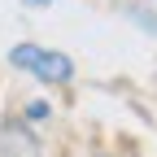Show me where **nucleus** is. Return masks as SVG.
Listing matches in <instances>:
<instances>
[{
    "mask_svg": "<svg viewBox=\"0 0 157 157\" xmlns=\"http://www.w3.org/2000/svg\"><path fill=\"white\" fill-rule=\"evenodd\" d=\"M26 5H52V0H26Z\"/></svg>",
    "mask_w": 157,
    "mask_h": 157,
    "instance_id": "nucleus-2",
    "label": "nucleus"
},
{
    "mask_svg": "<svg viewBox=\"0 0 157 157\" xmlns=\"http://www.w3.org/2000/svg\"><path fill=\"white\" fill-rule=\"evenodd\" d=\"M9 61L17 70H31L39 83H70L74 78V61L66 52H57V48H39V44H13L9 48Z\"/></svg>",
    "mask_w": 157,
    "mask_h": 157,
    "instance_id": "nucleus-1",
    "label": "nucleus"
}]
</instances>
